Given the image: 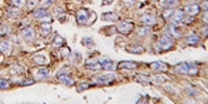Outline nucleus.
Wrapping results in <instances>:
<instances>
[{"label":"nucleus","instance_id":"obj_24","mask_svg":"<svg viewBox=\"0 0 208 104\" xmlns=\"http://www.w3.org/2000/svg\"><path fill=\"white\" fill-rule=\"evenodd\" d=\"M7 14L10 18H18L20 14H21V11H20V10H18V8H10V10H7Z\"/></svg>","mask_w":208,"mask_h":104},{"label":"nucleus","instance_id":"obj_19","mask_svg":"<svg viewBox=\"0 0 208 104\" xmlns=\"http://www.w3.org/2000/svg\"><path fill=\"white\" fill-rule=\"evenodd\" d=\"M58 78H59V80H60L61 82L64 83V84H66V85H68V86L73 85V83H74L73 79H71V78H70L68 75H66V74H62V75L59 74Z\"/></svg>","mask_w":208,"mask_h":104},{"label":"nucleus","instance_id":"obj_20","mask_svg":"<svg viewBox=\"0 0 208 104\" xmlns=\"http://www.w3.org/2000/svg\"><path fill=\"white\" fill-rule=\"evenodd\" d=\"M40 32L42 34L43 37H47L49 33L51 32V26L50 24L47 22V23H44V24L41 25L40 27Z\"/></svg>","mask_w":208,"mask_h":104},{"label":"nucleus","instance_id":"obj_31","mask_svg":"<svg viewBox=\"0 0 208 104\" xmlns=\"http://www.w3.org/2000/svg\"><path fill=\"white\" fill-rule=\"evenodd\" d=\"M38 4V0H28L27 1V8L29 11L34 10Z\"/></svg>","mask_w":208,"mask_h":104},{"label":"nucleus","instance_id":"obj_40","mask_svg":"<svg viewBox=\"0 0 208 104\" xmlns=\"http://www.w3.org/2000/svg\"><path fill=\"white\" fill-rule=\"evenodd\" d=\"M187 93H189L190 95H197L198 93H197V91L196 89H190V88H187Z\"/></svg>","mask_w":208,"mask_h":104},{"label":"nucleus","instance_id":"obj_29","mask_svg":"<svg viewBox=\"0 0 208 104\" xmlns=\"http://www.w3.org/2000/svg\"><path fill=\"white\" fill-rule=\"evenodd\" d=\"M23 71H24V68H23L22 66H16V67H14V69L12 70V74L20 75Z\"/></svg>","mask_w":208,"mask_h":104},{"label":"nucleus","instance_id":"obj_27","mask_svg":"<svg viewBox=\"0 0 208 104\" xmlns=\"http://www.w3.org/2000/svg\"><path fill=\"white\" fill-rule=\"evenodd\" d=\"M151 33V28L149 27H146V26H144V27H141V28H139V30H138V34L140 37H146V36H149V34Z\"/></svg>","mask_w":208,"mask_h":104},{"label":"nucleus","instance_id":"obj_42","mask_svg":"<svg viewBox=\"0 0 208 104\" xmlns=\"http://www.w3.org/2000/svg\"><path fill=\"white\" fill-rule=\"evenodd\" d=\"M190 1H196V0H190Z\"/></svg>","mask_w":208,"mask_h":104},{"label":"nucleus","instance_id":"obj_14","mask_svg":"<svg viewBox=\"0 0 208 104\" xmlns=\"http://www.w3.org/2000/svg\"><path fill=\"white\" fill-rule=\"evenodd\" d=\"M86 67L88 69H90V70H99V69H102V65L101 63H99V60H96V59H89L86 62Z\"/></svg>","mask_w":208,"mask_h":104},{"label":"nucleus","instance_id":"obj_5","mask_svg":"<svg viewBox=\"0 0 208 104\" xmlns=\"http://www.w3.org/2000/svg\"><path fill=\"white\" fill-rule=\"evenodd\" d=\"M133 28H134L133 23L129 21H122L117 25V29L122 34H129L133 30Z\"/></svg>","mask_w":208,"mask_h":104},{"label":"nucleus","instance_id":"obj_15","mask_svg":"<svg viewBox=\"0 0 208 104\" xmlns=\"http://www.w3.org/2000/svg\"><path fill=\"white\" fill-rule=\"evenodd\" d=\"M168 78L165 76H162V75H156V76H153L150 78V82H152L153 84L156 85H161L163 84L165 81H168Z\"/></svg>","mask_w":208,"mask_h":104},{"label":"nucleus","instance_id":"obj_36","mask_svg":"<svg viewBox=\"0 0 208 104\" xmlns=\"http://www.w3.org/2000/svg\"><path fill=\"white\" fill-rule=\"evenodd\" d=\"M55 0H45V1L42 3V6H49V5H51Z\"/></svg>","mask_w":208,"mask_h":104},{"label":"nucleus","instance_id":"obj_10","mask_svg":"<svg viewBox=\"0 0 208 104\" xmlns=\"http://www.w3.org/2000/svg\"><path fill=\"white\" fill-rule=\"evenodd\" d=\"M172 17V22L175 24H179V23L183 22V20L185 19V14L182 11H174Z\"/></svg>","mask_w":208,"mask_h":104},{"label":"nucleus","instance_id":"obj_30","mask_svg":"<svg viewBox=\"0 0 208 104\" xmlns=\"http://www.w3.org/2000/svg\"><path fill=\"white\" fill-rule=\"evenodd\" d=\"M137 80H138L139 82H141L142 84H148V83H150V78H148L144 75H139L138 77H137Z\"/></svg>","mask_w":208,"mask_h":104},{"label":"nucleus","instance_id":"obj_13","mask_svg":"<svg viewBox=\"0 0 208 104\" xmlns=\"http://www.w3.org/2000/svg\"><path fill=\"white\" fill-rule=\"evenodd\" d=\"M118 67L121 69H127V70H133V69H136L138 67V63L135 62H128V60H125V62H121L118 63Z\"/></svg>","mask_w":208,"mask_h":104},{"label":"nucleus","instance_id":"obj_16","mask_svg":"<svg viewBox=\"0 0 208 104\" xmlns=\"http://www.w3.org/2000/svg\"><path fill=\"white\" fill-rule=\"evenodd\" d=\"M34 62L36 63L37 65L44 66V65H47L49 63V59H48V57L46 55H44V54H38V55L34 56Z\"/></svg>","mask_w":208,"mask_h":104},{"label":"nucleus","instance_id":"obj_33","mask_svg":"<svg viewBox=\"0 0 208 104\" xmlns=\"http://www.w3.org/2000/svg\"><path fill=\"white\" fill-rule=\"evenodd\" d=\"M61 53H62V55L64 56V57H67L70 54V50H69V48H64V49H62L61 50Z\"/></svg>","mask_w":208,"mask_h":104},{"label":"nucleus","instance_id":"obj_37","mask_svg":"<svg viewBox=\"0 0 208 104\" xmlns=\"http://www.w3.org/2000/svg\"><path fill=\"white\" fill-rule=\"evenodd\" d=\"M0 86H1V89H7V88H8V82H7V80L1 79V84H0Z\"/></svg>","mask_w":208,"mask_h":104},{"label":"nucleus","instance_id":"obj_11","mask_svg":"<svg viewBox=\"0 0 208 104\" xmlns=\"http://www.w3.org/2000/svg\"><path fill=\"white\" fill-rule=\"evenodd\" d=\"M22 37H24L25 40H27V41H33L35 39V37H36V32H35V30L33 29L31 27H26L25 29L22 30Z\"/></svg>","mask_w":208,"mask_h":104},{"label":"nucleus","instance_id":"obj_17","mask_svg":"<svg viewBox=\"0 0 208 104\" xmlns=\"http://www.w3.org/2000/svg\"><path fill=\"white\" fill-rule=\"evenodd\" d=\"M49 74H50V72H49L48 69H45V68L39 69L36 73V78L37 79H39V80L46 79V78L49 77Z\"/></svg>","mask_w":208,"mask_h":104},{"label":"nucleus","instance_id":"obj_18","mask_svg":"<svg viewBox=\"0 0 208 104\" xmlns=\"http://www.w3.org/2000/svg\"><path fill=\"white\" fill-rule=\"evenodd\" d=\"M142 22L144 23L145 25L152 26L157 23V19H156V17L153 15H144L142 17Z\"/></svg>","mask_w":208,"mask_h":104},{"label":"nucleus","instance_id":"obj_22","mask_svg":"<svg viewBox=\"0 0 208 104\" xmlns=\"http://www.w3.org/2000/svg\"><path fill=\"white\" fill-rule=\"evenodd\" d=\"M127 49L129 52H131V53H135V54H141L144 52V48H143L142 46H138V45L129 46Z\"/></svg>","mask_w":208,"mask_h":104},{"label":"nucleus","instance_id":"obj_6","mask_svg":"<svg viewBox=\"0 0 208 104\" xmlns=\"http://www.w3.org/2000/svg\"><path fill=\"white\" fill-rule=\"evenodd\" d=\"M166 33H168V36H169L171 37H176V39H178V37H181L180 30H179V28H178L177 24H175V23H173V22H172V24L168 25Z\"/></svg>","mask_w":208,"mask_h":104},{"label":"nucleus","instance_id":"obj_4","mask_svg":"<svg viewBox=\"0 0 208 104\" xmlns=\"http://www.w3.org/2000/svg\"><path fill=\"white\" fill-rule=\"evenodd\" d=\"M89 18H90V11H87V10H84V8H82L78 11L77 14V20H78V24H87V23H89Z\"/></svg>","mask_w":208,"mask_h":104},{"label":"nucleus","instance_id":"obj_38","mask_svg":"<svg viewBox=\"0 0 208 104\" xmlns=\"http://www.w3.org/2000/svg\"><path fill=\"white\" fill-rule=\"evenodd\" d=\"M136 2V0H125V5H127V6H133V4L135 3Z\"/></svg>","mask_w":208,"mask_h":104},{"label":"nucleus","instance_id":"obj_21","mask_svg":"<svg viewBox=\"0 0 208 104\" xmlns=\"http://www.w3.org/2000/svg\"><path fill=\"white\" fill-rule=\"evenodd\" d=\"M201 39L199 36H196V34H192V36H189L186 39V43L190 46H196L198 45L199 43H200Z\"/></svg>","mask_w":208,"mask_h":104},{"label":"nucleus","instance_id":"obj_34","mask_svg":"<svg viewBox=\"0 0 208 104\" xmlns=\"http://www.w3.org/2000/svg\"><path fill=\"white\" fill-rule=\"evenodd\" d=\"M84 41H85L84 44L86 46H92L93 44H94L93 41H92V39H90V37H86V39H84Z\"/></svg>","mask_w":208,"mask_h":104},{"label":"nucleus","instance_id":"obj_26","mask_svg":"<svg viewBox=\"0 0 208 104\" xmlns=\"http://www.w3.org/2000/svg\"><path fill=\"white\" fill-rule=\"evenodd\" d=\"M102 17H104V20H106V21H113L115 22L118 20V17H117L115 14L113 13H106L102 15Z\"/></svg>","mask_w":208,"mask_h":104},{"label":"nucleus","instance_id":"obj_41","mask_svg":"<svg viewBox=\"0 0 208 104\" xmlns=\"http://www.w3.org/2000/svg\"><path fill=\"white\" fill-rule=\"evenodd\" d=\"M203 10L205 11H207V1H205L204 3H203Z\"/></svg>","mask_w":208,"mask_h":104},{"label":"nucleus","instance_id":"obj_3","mask_svg":"<svg viewBox=\"0 0 208 104\" xmlns=\"http://www.w3.org/2000/svg\"><path fill=\"white\" fill-rule=\"evenodd\" d=\"M173 46H174V42H173V39L169 36H163L159 40V47L164 51L169 50Z\"/></svg>","mask_w":208,"mask_h":104},{"label":"nucleus","instance_id":"obj_32","mask_svg":"<svg viewBox=\"0 0 208 104\" xmlns=\"http://www.w3.org/2000/svg\"><path fill=\"white\" fill-rule=\"evenodd\" d=\"M12 3L17 7H22L25 4V0H12Z\"/></svg>","mask_w":208,"mask_h":104},{"label":"nucleus","instance_id":"obj_1","mask_svg":"<svg viewBox=\"0 0 208 104\" xmlns=\"http://www.w3.org/2000/svg\"><path fill=\"white\" fill-rule=\"evenodd\" d=\"M176 72L183 75H188V76H195L198 74L199 69L197 65L194 63H178L175 67Z\"/></svg>","mask_w":208,"mask_h":104},{"label":"nucleus","instance_id":"obj_39","mask_svg":"<svg viewBox=\"0 0 208 104\" xmlns=\"http://www.w3.org/2000/svg\"><path fill=\"white\" fill-rule=\"evenodd\" d=\"M89 88V84H85V83H82L78 86V91H83V89H86Z\"/></svg>","mask_w":208,"mask_h":104},{"label":"nucleus","instance_id":"obj_8","mask_svg":"<svg viewBox=\"0 0 208 104\" xmlns=\"http://www.w3.org/2000/svg\"><path fill=\"white\" fill-rule=\"evenodd\" d=\"M151 68L153 69L154 71L157 72H166L168 70V65L163 62H155L153 63H151Z\"/></svg>","mask_w":208,"mask_h":104},{"label":"nucleus","instance_id":"obj_35","mask_svg":"<svg viewBox=\"0 0 208 104\" xmlns=\"http://www.w3.org/2000/svg\"><path fill=\"white\" fill-rule=\"evenodd\" d=\"M34 80L33 79H27V80H23V81H20V84L22 85H28V84H33Z\"/></svg>","mask_w":208,"mask_h":104},{"label":"nucleus","instance_id":"obj_23","mask_svg":"<svg viewBox=\"0 0 208 104\" xmlns=\"http://www.w3.org/2000/svg\"><path fill=\"white\" fill-rule=\"evenodd\" d=\"M178 1H179V0H161L160 4H161V6H163L165 8H169V7L175 6V5L178 3Z\"/></svg>","mask_w":208,"mask_h":104},{"label":"nucleus","instance_id":"obj_9","mask_svg":"<svg viewBox=\"0 0 208 104\" xmlns=\"http://www.w3.org/2000/svg\"><path fill=\"white\" fill-rule=\"evenodd\" d=\"M99 63H101L102 65V68L105 69V70L107 71L115 70V65H114V63L110 58H102L99 59Z\"/></svg>","mask_w":208,"mask_h":104},{"label":"nucleus","instance_id":"obj_2","mask_svg":"<svg viewBox=\"0 0 208 104\" xmlns=\"http://www.w3.org/2000/svg\"><path fill=\"white\" fill-rule=\"evenodd\" d=\"M114 80H115L114 74L98 75V76L93 77V81L95 83H97V84H111Z\"/></svg>","mask_w":208,"mask_h":104},{"label":"nucleus","instance_id":"obj_28","mask_svg":"<svg viewBox=\"0 0 208 104\" xmlns=\"http://www.w3.org/2000/svg\"><path fill=\"white\" fill-rule=\"evenodd\" d=\"M64 44V39L62 37L60 36V34H55L54 39V45L55 47H60V46H62Z\"/></svg>","mask_w":208,"mask_h":104},{"label":"nucleus","instance_id":"obj_7","mask_svg":"<svg viewBox=\"0 0 208 104\" xmlns=\"http://www.w3.org/2000/svg\"><path fill=\"white\" fill-rule=\"evenodd\" d=\"M34 17L36 19H41V20H43V21H47V22H49L51 20L50 16L48 15V13L44 10V8H39L38 11H35Z\"/></svg>","mask_w":208,"mask_h":104},{"label":"nucleus","instance_id":"obj_25","mask_svg":"<svg viewBox=\"0 0 208 104\" xmlns=\"http://www.w3.org/2000/svg\"><path fill=\"white\" fill-rule=\"evenodd\" d=\"M0 50L2 53H7L11 50V43L8 41H2L1 45H0Z\"/></svg>","mask_w":208,"mask_h":104},{"label":"nucleus","instance_id":"obj_12","mask_svg":"<svg viewBox=\"0 0 208 104\" xmlns=\"http://www.w3.org/2000/svg\"><path fill=\"white\" fill-rule=\"evenodd\" d=\"M201 8L198 4H188L186 5L185 7V11L188 14L189 16H197L199 13H200Z\"/></svg>","mask_w":208,"mask_h":104}]
</instances>
